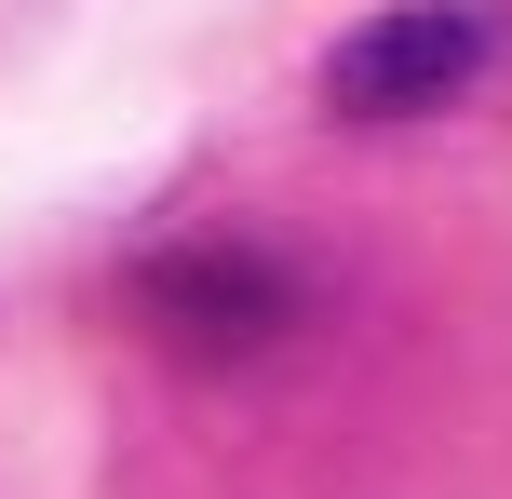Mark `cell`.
Segmentation results:
<instances>
[{"label": "cell", "instance_id": "1", "mask_svg": "<svg viewBox=\"0 0 512 499\" xmlns=\"http://www.w3.org/2000/svg\"><path fill=\"white\" fill-rule=\"evenodd\" d=\"M486 54H499V27L472 14V0H405V14H364L351 41L324 54V108L337 122H418V108H445Z\"/></svg>", "mask_w": 512, "mask_h": 499}, {"label": "cell", "instance_id": "2", "mask_svg": "<svg viewBox=\"0 0 512 499\" xmlns=\"http://www.w3.org/2000/svg\"><path fill=\"white\" fill-rule=\"evenodd\" d=\"M135 311H149L176 351L230 365V351H270L283 324H297V270L256 257V243H176V257L135 270Z\"/></svg>", "mask_w": 512, "mask_h": 499}]
</instances>
